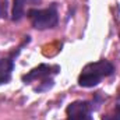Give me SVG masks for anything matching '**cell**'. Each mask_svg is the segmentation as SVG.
<instances>
[{
  "instance_id": "cell-1",
  "label": "cell",
  "mask_w": 120,
  "mask_h": 120,
  "mask_svg": "<svg viewBox=\"0 0 120 120\" xmlns=\"http://www.w3.org/2000/svg\"><path fill=\"white\" fill-rule=\"evenodd\" d=\"M113 71H115V67L108 60H101V61H96V63H91V64L84 67V70H82V73L78 78V84L84 88L95 87L101 82V80L103 77L110 75Z\"/></svg>"
},
{
  "instance_id": "cell-2",
  "label": "cell",
  "mask_w": 120,
  "mask_h": 120,
  "mask_svg": "<svg viewBox=\"0 0 120 120\" xmlns=\"http://www.w3.org/2000/svg\"><path fill=\"white\" fill-rule=\"evenodd\" d=\"M28 17L31 20V24L34 28L36 30H49L57 25L59 21V15L56 11V7L52 6L49 8H43V10H36L32 8L28 11Z\"/></svg>"
},
{
  "instance_id": "cell-3",
  "label": "cell",
  "mask_w": 120,
  "mask_h": 120,
  "mask_svg": "<svg viewBox=\"0 0 120 120\" xmlns=\"http://www.w3.org/2000/svg\"><path fill=\"white\" fill-rule=\"evenodd\" d=\"M67 120H91L90 105L82 101H77L67 108Z\"/></svg>"
},
{
  "instance_id": "cell-4",
  "label": "cell",
  "mask_w": 120,
  "mask_h": 120,
  "mask_svg": "<svg viewBox=\"0 0 120 120\" xmlns=\"http://www.w3.org/2000/svg\"><path fill=\"white\" fill-rule=\"evenodd\" d=\"M13 67H14V64H13V61L10 59L0 60V85L10 81Z\"/></svg>"
},
{
  "instance_id": "cell-5",
  "label": "cell",
  "mask_w": 120,
  "mask_h": 120,
  "mask_svg": "<svg viewBox=\"0 0 120 120\" xmlns=\"http://www.w3.org/2000/svg\"><path fill=\"white\" fill-rule=\"evenodd\" d=\"M49 74H50V67L46 66V64H41L39 67H36V68H34L32 71H30V74L25 75L24 80H25V81H32V80H38V78L42 80V78L48 77Z\"/></svg>"
},
{
  "instance_id": "cell-6",
  "label": "cell",
  "mask_w": 120,
  "mask_h": 120,
  "mask_svg": "<svg viewBox=\"0 0 120 120\" xmlns=\"http://www.w3.org/2000/svg\"><path fill=\"white\" fill-rule=\"evenodd\" d=\"M25 0H14L13 1V13H11V18L13 21H20L24 17L25 13Z\"/></svg>"
},
{
  "instance_id": "cell-7",
  "label": "cell",
  "mask_w": 120,
  "mask_h": 120,
  "mask_svg": "<svg viewBox=\"0 0 120 120\" xmlns=\"http://www.w3.org/2000/svg\"><path fill=\"white\" fill-rule=\"evenodd\" d=\"M7 14V1L1 0L0 1V17H6Z\"/></svg>"
},
{
  "instance_id": "cell-8",
  "label": "cell",
  "mask_w": 120,
  "mask_h": 120,
  "mask_svg": "<svg viewBox=\"0 0 120 120\" xmlns=\"http://www.w3.org/2000/svg\"><path fill=\"white\" fill-rule=\"evenodd\" d=\"M102 120H120V113L116 112L115 115H108V116H105Z\"/></svg>"
},
{
  "instance_id": "cell-9",
  "label": "cell",
  "mask_w": 120,
  "mask_h": 120,
  "mask_svg": "<svg viewBox=\"0 0 120 120\" xmlns=\"http://www.w3.org/2000/svg\"><path fill=\"white\" fill-rule=\"evenodd\" d=\"M25 3H31V4H38V3H41V0H25Z\"/></svg>"
},
{
  "instance_id": "cell-10",
  "label": "cell",
  "mask_w": 120,
  "mask_h": 120,
  "mask_svg": "<svg viewBox=\"0 0 120 120\" xmlns=\"http://www.w3.org/2000/svg\"><path fill=\"white\" fill-rule=\"evenodd\" d=\"M116 112L120 113V96H119V99H117V103H116Z\"/></svg>"
}]
</instances>
